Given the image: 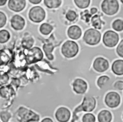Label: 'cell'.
Masks as SVG:
<instances>
[{"instance_id": "1", "label": "cell", "mask_w": 123, "mask_h": 122, "mask_svg": "<svg viewBox=\"0 0 123 122\" xmlns=\"http://www.w3.org/2000/svg\"><path fill=\"white\" fill-rule=\"evenodd\" d=\"M79 51L78 45L73 41L68 40L63 43L62 46L61 52L64 56L70 58L75 56Z\"/></svg>"}, {"instance_id": "2", "label": "cell", "mask_w": 123, "mask_h": 122, "mask_svg": "<svg viewBox=\"0 0 123 122\" xmlns=\"http://www.w3.org/2000/svg\"><path fill=\"white\" fill-rule=\"evenodd\" d=\"M83 38L86 44L95 45L98 44L100 42L101 33L96 29L90 28L85 32Z\"/></svg>"}, {"instance_id": "3", "label": "cell", "mask_w": 123, "mask_h": 122, "mask_svg": "<svg viewBox=\"0 0 123 122\" xmlns=\"http://www.w3.org/2000/svg\"><path fill=\"white\" fill-rule=\"evenodd\" d=\"M17 115L21 122H37L39 120L37 114L23 107L18 109Z\"/></svg>"}, {"instance_id": "4", "label": "cell", "mask_w": 123, "mask_h": 122, "mask_svg": "<svg viewBox=\"0 0 123 122\" xmlns=\"http://www.w3.org/2000/svg\"><path fill=\"white\" fill-rule=\"evenodd\" d=\"M101 8L104 13L112 15L118 11L119 4L117 0H104L101 3Z\"/></svg>"}, {"instance_id": "5", "label": "cell", "mask_w": 123, "mask_h": 122, "mask_svg": "<svg viewBox=\"0 0 123 122\" xmlns=\"http://www.w3.org/2000/svg\"><path fill=\"white\" fill-rule=\"evenodd\" d=\"M29 19L34 22H40L43 21L46 16L44 10L40 6H35L31 8L28 13Z\"/></svg>"}, {"instance_id": "6", "label": "cell", "mask_w": 123, "mask_h": 122, "mask_svg": "<svg viewBox=\"0 0 123 122\" xmlns=\"http://www.w3.org/2000/svg\"><path fill=\"white\" fill-rule=\"evenodd\" d=\"M96 104V101L93 97L86 96L84 98L82 103L75 109L74 112L82 111L86 112L92 111L95 109Z\"/></svg>"}, {"instance_id": "7", "label": "cell", "mask_w": 123, "mask_h": 122, "mask_svg": "<svg viewBox=\"0 0 123 122\" xmlns=\"http://www.w3.org/2000/svg\"><path fill=\"white\" fill-rule=\"evenodd\" d=\"M119 39V35L116 33L111 30H109L104 33L102 41L106 46L113 47L118 44Z\"/></svg>"}, {"instance_id": "8", "label": "cell", "mask_w": 123, "mask_h": 122, "mask_svg": "<svg viewBox=\"0 0 123 122\" xmlns=\"http://www.w3.org/2000/svg\"><path fill=\"white\" fill-rule=\"evenodd\" d=\"M121 101V98L119 94L114 91L108 92L105 98V102L106 105L111 108L118 107Z\"/></svg>"}, {"instance_id": "9", "label": "cell", "mask_w": 123, "mask_h": 122, "mask_svg": "<svg viewBox=\"0 0 123 122\" xmlns=\"http://www.w3.org/2000/svg\"><path fill=\"white\" fill-rule=\"evenodd\" d=\"M43 55L41 50L37 47L29 49L27 53L26 60L29 64H32L40 61Z\"/></svg>"}, {"instance_id": "10", "label": "cell", "mask_w": 123, "mask_h": 122, "mask_svg": "<svg viewBox=\"0 0 123 122\" xmlns=\"http://www.w3.org/2000/svg\"><path fill=\"white\" fill-rule=\"evenodd\" d=\"M93 67L96 71L103 72L108 69L109 67V64L107 59L102 57H98L95 59Z\"/></svg>"}, {"instance_id": "11", "label": "cell", "mask_w": 123, "mask_h": 122, "mask_svg": "<svg viewBox=\"0 0 123 122\" xmlns=\"http://www.w3.org/2000/svg\"><path fill=\"white\" fill-rule=\"evenodd\" d=\"M71 116L70 111L66 108L62 107L59 108L55 113V117L56 119L60 122H68Z\"/></svg>"}, {"instance_id": "12", "label": "cell", "mask_w": 123, "mask_h": 122, "mask_svg": "<svg viewBox=\"0 0 123 122\" xmlns=\"http://www.w3.org/2000/svg\"><path fill=\"white\" fill-rule=\"evenodd\" d=\"M73 88L76 93L81 94H84L86 91L87 85L84 80L81 78H76L73 83Z\"/></svg>"}, {"instance_id": "13", "label": "cell", "mask_w": 123, "mask_h": 122, "mask_svg": "<svg viewBox=\"0 0 123 122\" xmlns=\"http://www.w3.org/2000/svg\"><path fill=\"white\" fill-rule=\"evenodd\" d=\"M25 5V0H9L8 2L9 8L15 12H20L23 11Z\"/></svg>"}, {"instance_id": "14", "label": "cell", "mask_w": 123, "mask_h": 122, "mask_svg": "<svg viewBox=\"0 0 123 122\" xmlns=\"http://www.w3.org/2000/svg\"><path fill=\"white\" fill-rule=\"evenodd\" d=\"M11 25L15 30L20 31L24 28L25 25V21L21 16L15 14L11 19Z\"/></svg>"}, {"instance_id": "15", "label": "cell", "mask_w": 123, "mask_h": 122, "mask_svg": "<svg viewBox=\"0 0 123 122\" xmlns=\"http://www.w3.org/2000/svg\"><path fill=\"white\" fill-rule=\"evenodd\" d=\"M14 90L11 84L3 85L0 88V96L7 100H9L14 95Z\"/></svg>"}, {"instance_id": "16", "label": "cell", "mask_w": 123, "mask_h": 122, "mask_svg": "<svg viewBox=\"0 0 123 122\" xmlns=\"http://www.w3.org/2000/svg\"><path fill=\"white\" fill-rule=\"evenodd\" d=\"M67 34L70 38L73 40H77L81 37L82 31L78 26L72 25L68 28Z\"/></svg>"}, {"instance_id": "17", "label": "cell", "mask_w": 123, "mask_h": 122, "mask_svg": "<svg viewBox=\"0 0 123 122\" xmlns=\"http://www.w3.org/2000/svg\"><path fill=\"white\" fill-rule=\"evenodd\" d=\"M111 70L117 75H123V60L122 59H118L114 61L111 66Z\"/></svg>"}, {"instance_id": "18", "label": "cell", "mask_w": 123, "mask_h": 122, "mask_svg": "<svg viewBox=\"0 0 123 122\" xmlns=\"http://www.w3.org/2000/svg\"><path fill=\"white\" fill-rule=\"evenodd\" d=\"M9 52L5 49H0V67L8 65L11 60Z\"/></svg>"}, {"instance_id": "19", "label": "cell", "mask_w": 123, "mask_h": 122, "mask_svg": "<svg viewBox=\"0 0 123 122\" xmlns=\"http://www.w3.org/2000/svg\"><path fill=\"white\" fill-rule=\"evenodd\" d=\"M98 119L100 122H110L112 120L111 113L108 110H102L98 114Z\"/></svg>"}, {"instance_id": "20", "label": "cell", "mask_w": 123, "mask_h": 122, "mask_svg": "<svg viewBox=\"0 0 123 122\" xmlns=\"http://www.w3.org/2000/svg\"><path fill=\"white\" fill-rule=\"evenodd\" d=\"M45 6L49 9H53L59 7L61 3L62 0H44Z\"/></svg>"}, {"instance_id": "21", "label": "cell", "mask_w": 123, "mask_h": 122, "mask_svg": "<svg viewBox=\"0 0 123 122\" xmlns=\"http://www.w3.org/2000/svg\"><path fill=\"white\" fill-rule=\"evenodd\" d=\"M52 30V26L48 23H42V24H41L39 28V31L40 33L42 34L45 35L49 34L51 32Z\"/></svg>"}, {"instance_id": "22", "label": "cell", "mask_w": 123, "mask_h": 122, "mask_svg": "<svg viewBox=\"0 0 123 122\" xmlns=\"http://www.w3.org/2000/svg\"><path fill=\"white\" fill-rule=\"evenodd\" d=\"M34 39L32 37H26L23 39L22 41V46L26 49H30L34 44Z\"/></svg>"}, {"instance_id": "23", "label": "cell", "mask_w": 123, "mask_h": 122, "mask_svg": "<svg viewBox=\"0 0 123 122\" xmlns=\"http://www.w3.org/2000/svg\"><path fill=\"white\" fill-rule=\"evenodd\" d=\"M91 23L92 26L95 28L100 29L101 28V24L103 22L100 19V16L98 15H95L92 18Z\"/></svg>"}, {"instance_id": "24", "label": "cell", "mask_w": 123, "mask_h": 122, "mask_svg": "<svg viewBox=\"0 0 123 122\" xmlns=\"http://www.w3.org/2000/svg\"><path fill=\"white\" fill-rule=\"evenodd\" d=\"M10 38V33L6 30H0V44H4L8 41Z\"/></svg>"}, {"instance_id": "25", "label": "cell", "mask_w": 123, "mask_h": 122, "mask_svg": "<svg viewBox=\"0 0 123 122\" xmlns=\"http://www.w3.org/2000/svg\"><path fill=\"white\" fill-rule=\"evenodd\" d=\"M9 76L8 73L3 71L0 70V86L7 84L9 80Z\"/></svg>"}, {"instance_id": "26", "label": "cell", "mask_w": 123, "mask_h": 122, "mask_svg": "<svg viewBox=\"0 0 123 122\" xmlns=\"http://www.w3.org/2000/svg\"><path fill=\"white\" fill-rule=\"evenodd\" d=\"M53 49V46L51 44H45L43 46V50L46 56L49 60H52L53 59V56L51 54Z\"/></svg>"}, {"instance_id": "27", "label": "cell", "mask_w": 123, "mask_h": 122, "mask_svg": "<svg viewBox=\"0 0 123 122\" xmlns=\"http://www.w3.org/2000/svg\"><path fill=\"white\" fill-rule=\"evenodd\" d=\"M112 28L116 31L121 32L123 30V21L121 19L115 20L112 24Z\"/></svg>"}, {"instance_id": "28", "label": "cell", "mask_w": 123, "mask_h": 122, "mask_svg": "<svg viewBox=\"0 0 123 122\" xmlns=\"http://www.w3.org/2000/svg\"><path fill=\"white\" fill-rule=\"evenodd\" d=\"M76 5L80 9H85L88 7L90 0H74Z\"/></svg>"}, {"instance_id": "29", "label": "cell", "mask_w": 123, "mask_h": 122, "mask_svg": "<svg viewBox=\"0 0 123 122\" xmlns=\"http://www.w3.org/2000/svg\"><path fill=\"white\" fill-rule=\"evenodd\" d=\"M110 78L108 76L103 75L99 77L97 80V85L100 88H102L103 87L109 80Z\"/></svg>"}, {"instance_id": "30", "label": "cell", "mask_w": 123, "mask_h": 122, "mask_svg": "<svg viewBox=\"0 0 123 122\" xmlns=\"http://www.w3.org/2000/svg\"><path fill=\"white\" fill-rule=\"evenodd\" d=\"M96 118L95 116L90 113L84 114L82 117V121L83 122H94Z\"/></svg>"}, {"instance_id": "31", "label": "cell", "mask_w": 123, "mask_h": 122, "mask_svg": "<svg viewBox=\"0 0 123 122\" xmlns=\"http://www.w3.org/2000/svg\"><path fill=\"white\" fill-rule=\"evenodd\" d=\"M0 118L2 122H7L11 118V114L7 111H2L0 112Z\"/></svg>"}, {"instance_id": "32", "label": "cell", "mask_w": 123, "mask_h": 122, "mask_svg": "<svg viewBox=\"0 0 123 122\" xmlns=\"http://www.w3.org/2000/svg\"><path fill=\"white\" fill-rule=\"evenodd\" d=\"M66 18L69 21H74L77 17L76 12L73 10H69L66 14Z\"/></svg>"}, {"instance_id": "33", "label": "cell", "mask_w": 123, "mask_h": 122, "mask_svg": "<svg viewBox=\"0 0 123 122\" xmlns=\"http://www.w3.org/2000/svg\"><path fill=\"white\" fill-rule=\"evenodd\" d=\"M7 17L5 13L0 11V28L4 27L6 23Z\"/></svg>"}, {"instance_id": "34", "label": "cell", "mask_w": 123, "mask_h": 122, "mask_svg": "<svg viewBox=\"0 0 123 122\" xmlns=\"http://www.w3.org/2000/svg\"><path fill=\"white\" fill-rule=\"evenodd\" d=\"M116 52L118 55L120 57H123V40H121L119 44H118L117 48H116Z\"/></svg>"}, {"instance_id": "35", "label": "cell", "mask_w": 123, "mask_h": 122, "mask_svg": "<svg viewBox=\"0 0 123 122\" xmlns=\"http://www.w3.org/2000/svg\"><path fill=\"white\" fill-rule=\"evenodd\" d=\"M114 87L117 89L122 90L123 89V81L122 80L117 81L115 83Z\"/></svg>"}, {"instance_id": "36", "label": "cell", "mask_w": 123, "mask_h": 122, "mask_svg": "<svg viewBox=\"0 0 123 122\" xmlns=\"http://www.w3.org/2000/svg\"><path fill=\"white\" fill-rule=\"evenodd\" d=\"M29 2L34 4H37L39 3L42 0H28Z\"/></svg>"}, {"instance_id": "37", "label": "cell", "mask_w": 123, "mask_h": 122, "mask_svg": "<svg viewBox=\"0 0 123 122\" xmlns=\"http://www.w3.org/2000/svg\"><path fill=\"white\" fill-rule=\"evenodd\" d=\"M41 122H52L53 121L49 118H45L44 119H43Z\"/></svg>"}, {"instance_id": "38", "label": "cell", "mask_w": 123, "mask_h": 122, "mask_svg": "<svg viewBox=\"0 0 123 122\" xmlns=\"http://www.w3.org/2000/svg\"><path fill=\"white\" fill-rule=\"evenodd\" d=\"M97 8H92L91 9H90V12H91V13L92 14H94L95 13H96L97 12Z\"/></svg>"}, {"instance_id": "39", "label": "cell", "mask_w": 123, "mask_h": 122, "mask_svg": "<svg viewBox=\"0 0 123 122\" xmlns=\"http://www.w3.org/2000/svg\"><path fill=\"white\" fill-rule=\"evenodd\" d=\"M7 0H0V6H4L7 2Z\"/></svg>"}, {"instance_id": "40", "label": "cell", "mask_w": 123, "mask_h": 122, "mask_svg": "<svg viewBox=\"0 0 123 122\" xmlns=\"http://www.w3.org/2000/svg\"><path fill=\"white\" fill-rule=\"evenodd\" d=\"M121 0V2L122 3H123V0Z\"/></svg>"}]
</instances>
